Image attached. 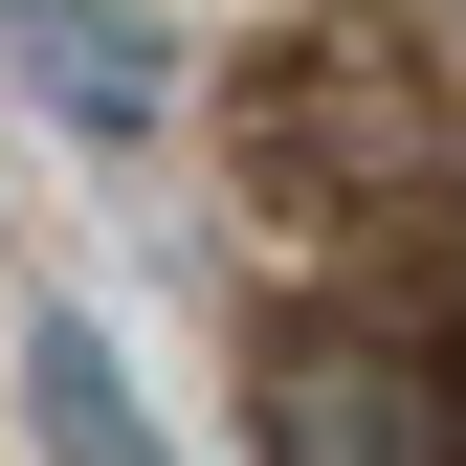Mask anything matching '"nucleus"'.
Returning <instances> with one entry per match:
<instances>
[{
  "label": "nucleus",
  "instance_id": "obj_1",
  "mask_svg": "<svg viewBox=\"0 0 466 466\" xmlns=\"http://www.w3.org/2000/svg\"><path fill=\"white\" fill-rule=\"evenodd\" d=\"M267 444L289 466H444L466 444V378H400V356H356V333H311V356L267 378Z\"/></svg>",
  "mask_w": 466,
  "mask_h": 466
},
{
  "label": "nucleus",
  "instance_id": "obj_2",
  "mask_svg": "<svg viewBox=\"0 0 466 466\" xmlns=\"http://www.w3.org/2000/svg\"><path fill=\"white\" fill-rule=\"evenodd\" d=\"M23 444L45 466H178L156 400H134V356H111V311H23Z\"/></svg>",
  "mask_w": 466,
  "mask_h": 466
},
{
  "label": "nucleus",
  "instance_id": "obj_3",
  "mask_svg": "<svg viewBox=\"0 0 466 466\" xmlns=\"http://www.w3.org/2000/svg\"><path fill=\"white\" fill-rule=\"evenodd\" d=\"M444 378H466V333H444Z\"/></svg>",
  "mask_w": 466,
  "mask_h": 466
}]
</instances>
